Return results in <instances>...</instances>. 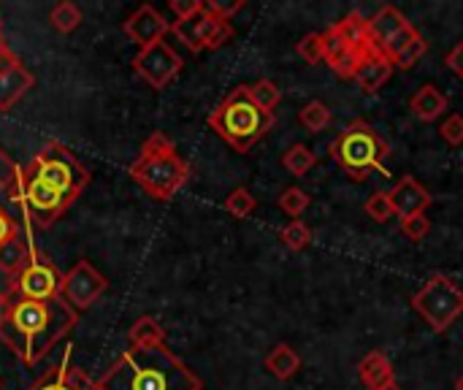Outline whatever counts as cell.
<instances>
[{"label":"cell","instance_id":"21","mask_svg":"<svg viewBox=\"0 0 463 390\" xmlns=\"http://www.w3.org/2000/svg\"><path fill=\"white\" fill-rule=\"evenodd\" d=\"M263 366H266L269 375H274L279 383H288V380H293V377L301 372V356H298L290 345L279 342V345L263 358Z\"/></svg>","mask_w":463,"mask_h":390},{"label":"cell","instance_id":"29","mask_svg":"<svg viewBox=\"0 0 463 390\" xmlns=\"http://www.w3.org/2000/svg\"><path fill=\"white\" fill-rule=\"evenodd\" d=\"M247 95H250L263 111H274V109L279 106V100H282V92H279V87H277L271 79H258V81L247 84Z\"/></svg>","mask_w":463,"mask_h":390},{"label":"cell","instance_id":"40","mask_svg":"<svg viewBox=\"0 0 463 390\" xmlns=\"http://www.w3.org/2000/svg\"><path fill=\"white\" fill-rule=\"evenodd\" d=\"M203 8H206L209 14H214V16H220V19H228V22H231V16H236V14L244 8V0H233V3H217V0H206V3H203Z\"/></svg>","mask_w":463,"mask_h":390},{"label":"cell","instance_id":"32","mask_svg":"<svg viewBox=\"0 0 463 390\" xmlns=\"http://www.w3.org/2000/svg\"><path fill=\"white\" fill-rule=\"evenodd\" d=\"M277 204H279V209L288 214V217H293V220H301V214L309 209V204H312V195L304 190V187H288V190H282V195L277 198Z\"/></svg>","mask_w":463,"mask_h":390},{"label":"cell","instance_id":"5","mask_svg":"<svg viewBox=\"0 0 463 390\" xmlns=\"http://www.w3.org/2000/svg\"><path fill=\"white\" fill-rule=\"evenodd\" d=\"M328 157L353 182H366L372 174L388 176L385 160L391 157V144L366 119H353L328 144Z\"/></svg>","mask_w":463,"mask_h":390},{"label":"cell","instance_id":"2","mask_svg":"<svg viewBox=\"0 0 463 390\" xmlns=\"http://www.w3.org/2000/svg\"><path fill=\"white\" fill-rule=\"evenodd\" d=\"M98 390H203V380L165 345L128 347L100 377Z\"/></svg>","mask_w":463,"mask_h":390},{"label":"cell","instance_id":"13","mask_svg":"<svg viewBox=\"0 0 463 390\" xmlns=\"http://www.w3.org/2000/svg\"><path fill=\"white\" fill-rule=\"evenodd\" d=\"M388 198H391V206H393V214L399 220H407V217H415V214H426V209L434 204V195L429 193V187H423L415 176H402L393 190H388Z\"/></svg>","mask_w":463,"mask_h":390},{"label":"cell","instance_id":"28","mask_svg":"<svg viewBox=\"0 0 463 390\" xmlns=\"http://www.w3.org/2000/svg\"><path fill=\"white\" fill-rule=\"evenodd\" d=\"M49 22H52V27L57 33L68 35V33H73L81 24V8L76 3H71V0H62V3H57L49 11Z\"/></svg>","mask_w":463,"mask_h":390},{"label":"cell","instance_id":"27","mask_svg":"<svg viewBox=\"0 0 463 390\" xmlns=\"http://www.w3.org/2000/svg\"><path fill=\"white\" fill-rule=\"evenodd\" d=\"M331 119H334V114H331V109H328L323 100H309V103L298 111V122H301V128L309 130V133H323V130L331 125Z\"/></svg>","mask_w":463,"mask_h":390},{"label":"cell","instance_id":"16","mask_svg":"<svg viewBox=\"0 0 463 390\" xmlns=\"http://www.w3.org/2000/svg\"><path fill=\"white\" fill-rule=\"evenodd\" d=\"M326 38V62L339 79H355V68L361 62V52L347 46L331 27L323 33Z\"/></svg>","mask_w":463,"mask_h":390},{"label":"cell","instance_id":"35","mask_svg":"<svg viewBox=\"0 0 463 390\" xmlns=\"http://www.w3.org/2000/svg\"><path fill=\"white\" fill-rule=\"evenodd\" d=\"M429 52V41L423 38V35H418L396 60H393V68H399V71H410V68H415L418 62H420V57Z\"/></svg>","mask_w":463,"mask_h":390},{"label":"cell","instance_id":"22","mask_svg":"<svg viewBox=\"0 0 463 390\" xmlns=\"http://www.w3.org/2000/svg\"><path fill=\"white\" fill-rule=\"evenodd\" d=\"M33 73L22 65L19 71H11V73H3L0 76V111H11L22 98L24 92L33 87Z\"/></svg>","mask_w":463,"mask_h":390},{"label":"cell","instance_id":"14","mask_svg":"<svg viewBox=\"0 0 463 390\" xmlns=\"http://www.w3.org/2000/svg\"><path fill=\"white\" fill-rule=\"evenodd\" d=\"M391 76H393V62L383 54V49L374 46V43L366 46V49L361 52V62H358V68H355V81H358L361 92L377 95V92L388 84Z\"/></svg>","mask_w":463,"mask_h":390},{"label":"cell","instance_id":"45","mask_svg":"<svg viewBox=\"0 0 463 390\" xmlns=\"http://www.w3.org/2000/svg\"><path fill=\"white\" fill-rule=\"evenodd\" d=\"M11 304H14V296H11L8 290H3V293H0V328H3V323L8 320Z\"/></svg>","mask_w":463,"mask_h":390},{"label":"cell","instance_id":"25","mask_svg":"<svg viewBox=\"0 0 463 390\" xmlns=\"http://www.w3.org/2000/svg\"><path fill=\"white\" fill-rule=\"evenodd\" d=\"M130 347H155V345H165V328L149 318V315H141L133 326H130Z\"/></svg>","mask_w":463,"mask_h":390},{"label":"cell","instance_id":"30","mask_svg":"<svg viewBox=\"0 0 463 390\" xmlns=\"http://www.w3.org/2000/svg\"><path fill=\"white\" fill-rule=\"evenodd\" d=\"M255 209H258V198L247 187H233L225 198V212L233 220H247Z\"/></svg>","mask_w":463,"mask_h":390},{"label":"cell","instance_id":"3","mask_svg":"<svg viewBox=\"0 0 463 390\" xmlns=\"http://www.w3.org/2000/svg\"><path fill=\"white\" fill-rule=\"evenodd\" d=\"M130 179L155 201H171L190 179V163L176 152L174 141L165 133H152L138 157L130 163Z\"/></svg>","mask_w":463,"mask_h":390},{"label":"cell","instance_id":"10","mask_svg":"<svg viewBox=\"0 0 463 390\" xmlns=\"http://www.w3.org/2000/svg\"><path fill=\"white\" fill-rule=\"evenodd\" d=\"M184 68V60L168 41H157L146 49H138L133 57V71L152 87V90H165Z\"/></svg>","mask_w":463,"mask_h":390},{"label":"cell","instance_id":"47","mask_svg":"<svg viewBox=\"0 0 463 390\" xmlns=\"http://www.w3.org/2000/svg\"><path fill=\"white\" fill-rule=\"evenodd\" d=\"M456 390H463V375L456 380Z\"/></svg>","mask_w":463,"mask_h":390},{"label":"cell","instance_id":"43","mask_svg":"<svg viewBox=\"0 0 463 390\" xmlns=\"http://www.w3.org/2000/svg\"><path fill=\"white\" fill-rule=\"evenodd\" d=\"M22 68V60L14 54V49L0 38V76L3 73H11V71H19Z\"/></svg>","mask_w":463,"mask_h":390},{"label":"cell","instance_id":"20","mask_svg":"<svg viewBox=\"0 0 463 390\" xmlns=\"http://www.w3.org/2000/svg\"><path fill=\"white\" fill-rule=\"evenodd\" d=\"M347 46L364 52L366 46H372V35H369V19L361 11H350L347 16H342L334 27H331Z\"/></svg>","mask_w":463,"mask_h":390},{"label":"cell","instance_id":"42","mask_svg":"<svg viewBox=\"0 0 463 390\" xmlns=\"http://www.w3.org/2000/svg\"><path fill=\"white\" fill-rule=\"evenodd\" d=\"M168 8L174 11L176 19H190L193 14H198L203 8V0H171Z\"/></svg>","mask_w":463,"mask_h":390},{"label":"cell","instance_id":"46","mask_svg":"<svg viewBox=\"0 0 463 390\" xmlns=\"http://www.w3.org/2000/svg\"><path fill=\"white\" fill-rule=\"evenodd\" d=\"M380 390H404L399 383H393V385H385V388H380Z\"/></svg>","mask_w":463,"mask_h":390},{"label":"cell","instance_id":"7","mask_svg":"<svg viewBox=\"0 0 463 390\" xmlns=\"http://www.w3.org/2000/svg\"><path fill=\"white\" fill-rule=\"evenodd\" d=\"M8 195L22 206L27 220L41 231L52 228L71 209V201L62 193H57L52 185H46L43 179H38L27 168H19L16 185H14V190Z\"/></svg>","mask_w":463,"mask_h":390},{"label":"cell","instance_id":"48","mask_svg":"<svg viewBox=\"0 0 463 390\" xmlns=\"http://www.w3.org/2000/svg\"><path fill=\"white\" fill-rule=\"evenodd\" d=\"M0 388H3V380H0Z\"/></svg>","mask_w":463,"mask_h":390},{"label":"cell","instance_id":"15","mask_svg":"<svg viewBox=\"0 0 463 390\" xmlns=\"http://www.w3.org/2000/svg\"><path fill=\"white\" fill-rule=\"evenodd\" d=\"M27 390H98V380L84 375V369L73 364H60L41 375Z\"/></svg>","mask_w":463,"mask_h":390},{"label":"cell","instance_id":"4","mask_svg":"<svg viewBox=\"0 0 463 390\" xmlns=\"http://www.w3.org/2000/svg\"><path fill=\"white\" fill-rule=\"evenodd\" d=\"M277 125L274 111H263L250 95L247 84L231 90L225 100L209 114V128L239 155H247Z\"/></svg>","mask_w":463,"mask_h":390},{"label":"cell","instance_id":"18","mask_svg":"<svg viewBox=\"0 0 463 390\" xmlns=\"http://www.w3.org/2000/svg\"><path fill=\"white\" fill-rule=\"evenodd\" d=\"M448 106H450V100H448V95L437 87V84H423L412 98H410V109H412V114L420 119V122H434V119H439L445 111H448Z\"/></svg>","mask_w":463,"mask_h":390},{"label":"cell","instance_id":"26","mask_svg":"<svg viewBox=\"0 0 463 390\" xmlns=\"http://www.w3.org/2000/svg\"><path fill=\"white\" fill-rule=\"evenodd\" d=\"M315 166H317V157L307 144H290L282 155V168L293 176H307Z\"/></svg>","mask_w":463,"mask_h":390},{"label":"cell","instance_id":"38","mask_svg":"<svg viewBox=\"0 0 463 390\" xmlns=\"http://www.w3.org/2000/svg\"><path fill=\"white\" fill-rule=\"evenodd\" d=\"M16 176H19V166H16V163L3 152V149H0V195L14 190Z\"/></svg>","mask_w":463,"mask_h":390},{"label":"cell","instance_id":"34","mask_svg":"<svg viewBox=\"0 0 463 390\" xmlns=\"http://www.w3.org/2000/svg\"><path fill=\"white\" fill-rule=\"evenodd\" d=\"M364 212L374 220V223H388L393 214V206H391V198L385 190H377L374 195H369V201L364 204Z\"/></svg>","mask_w":463,"mask_h":390},{"label":"cell","instance_id":"19","mask_svg":"<svg viewBox=\"0 0 463 390\" xmlns=\"http://www.w3.org/2000/svg\"><path fill=\"white\" fill-rule=\"evenodd\" d=\"M407 16L396 8V5H383L372 19H369V35L374 46H385L391 38H396L404 27H407Z\"/></svg>","mask_w":463,"mask_h":390},{"label":"cell","instance_id":"44","mask_svg":"<svg viewBox=\"0 0 463 390\" xmlns=\"http://www.w3.org/2000/svg\"><path fill=\"white\" fill-rule=\"evenodd\" d=\"M445 65L458 76V79H463V41H458L450 52H448V57H445Z\"/></svg>","mask_w":463,"mask_h":390},{"label":"cell","instance_id":"33","mask_svg":"<svg viewBox=\"0 0 463 390\" xmlns=\"http://www.w3.org/2000/svg\"><path fill=\"white\" fill-rule=\"evenodd\" d=\"M296 52L304 62L309 65H317V62H326V38L323 33H309L304 35L298 43H296Z\"/></svg>","mask_w":463,"mask_h":390},{"label":"cell","instance_id":"17","mask_svg":"<svg viewBox=\"0 0 463 390\" xmlns=\"http://www.w3.org/2000/svg\"><path fill=\"white\" fill-rule=\"evenodd\" d=\"M358 377H361V383L369 390H380L385 388V385H393L396 383L393 364H391V358L383 350H372V353H366L361 358Z\"/></svg>","mask_w":463,"mask_h":390},{"label":"cell","instance_id":"23","mask_svg":"<svg viewBox=\"0 0 463 390\" xmlns=\"http://www.w3.org/2000/svg\"><path fill=\"white\" fill-rule=\"evenodd\" d=\"M33 258H35V252L30 250L27 239L16 236V239H11V242L0 250V271L8 274V280H14L16 274H22V271L30 266Z\"/></svg>","mask_w":463,"mask_h":390},{"label":"cell","instance_id":"49","mask_svg":"<svg viewBox=\"0 0 463 390\" xmlns=\"http://www.w3.org/2000/svg\"><path fill=\"white\" fill-rule=\"evenodd\" d=\"M0 27H3V22H0Z\"/></svg>","mask_w":463,"mask_h":390},{"label":"cell","instance_id":"11","mask_svg":"<svg viewBox=\"0 0 463 390\" xmlns=\"http://www.w3.org/2000/svg\"><path fill=\"white\" fill-rule=\"evenodd\" d=\"M106 290H109V280L90 261H76L71 266V271L62 274L60 299L71 309L81 312V309H90Z\"/></svg>","mask_w":463,"mask_h":390},{"label":"cell","instance_id":"9","mask_svg":"<svg viewBox=\"0 0 463 390\" xmlns=\"http://www.w3.org/2000/svg\"><path fill=\"white\" fill-rule=\"evenodd\" d=\"M60 288H62V274L46 255H35L22 274L8 280V293L14 299H27V301L60 299Z\"/></svg>","mask_w":463,"mask_h":390},{"label":"cell","instance_id":"12","mask_svg":"<svg viewBox=\"0 0 463 390\" xmlns=\"http://www.w3.org/2000/svg\"><path fill=\"white\" fill-rule=\"evenodd\" d=\"M171 30V24L165 22V16L155 8V5H149V3H144V5H138L125 22H122V33L133 41V43H138V49H146V46H152V43H157V41H165V33Z\"/></svg>","mask_w":463,"mask_h":390},{"label":"cell","instance_id":"39","mask_svg":"<svg viewBox=\"0 0 463 390\" xmlns=\"http://www.w3.org/2000/svg\"><path fill=\"white\" fill-rule=\"evenodd\" d=\"M439 136L450 144V147H461L463 144V117L461 114H450L442 128H439Z\"/></svg>","mask_w":463,"mask_h":390},{"label":"cell","instance_id":"31","mask_svg":"<svg viewBox=\"0 0 463 390\" xmlns=\"http://www.w3.org/2000/svg\"><path fill=\"white\" fill-rule=\"evenodd\" d=\"M279 239L282 244L290 250V252H301L312 244V228L304 223V220H290L282 231H279Z\"/></svg>","mask_w":463,"mask_h":390},{"label":"cell","instance_id":"24","mask_svg":"<svg viewBox=\"0 0 463 390\" xmlns=\"http://www.w3.org/2000/svg\"><path fill=\"white\" fill-rule=\"evenodd\" d=\"M203 27H206V11L201 8L190 19H174L171 33L190 49V52H203Z\"/></svg>","mask_w":463,"mask_h":390},{"label":"cell","instance_id":"6","mask_svg":"<svg viewBox=\"0 0 463 390\" xmlns=\"http://www.w3.org/2000/svg\"><path fill=\"white\" fill-rule=\"evenodd\" d=\"M27 171H33L38 179H43L46 185H52L57 193H62L71 204L87 190L90 185V171L76 160V155L60 144V141H46L35 157L24 166Z\"/></svg>","mask_w":463,"mask_h":390},{"label":"cell","instance_id":"1","mask_svg":"<svg viewBox=\"0 0 463 390\" xmlns=\"http://www.w3.org/2000/svg\"><path fill=\"white\" fill-rule=\"evenodd\" d=\"M79 323V312L71 309L62 299L49 301H27L14 299L8 320L0 328V342L24 364L35 366L43 356L57 347L62 337L73 331Z\"/></svg>","mask_w":463,"mask_h":390},{"label":"cell","instance_id":"37","mask_svg":"<svg viewBox=\"0 0 463 390\" xmlns=\"http://www.w3.org/2000/svg\"><path fill=\"white\" fill-rule=\"evenodd\" d=\"M418 35H420V33H418L412 24H407V27H404V30H402L396 38H391V41L383 46V54H385V57L393 62V60H396V57H399V54H402V52H404V49H407V46H410V43H412Z\"/></svg>","mask_w":463,"mask_h":390},{"label":"cell","instance_id":"41","mask_svg":"<svg viewBox=\"0 0 463 390\" xmlns=\"http://www.w3.org/2000/svg\"><path fill=\"white\" fill-rule=\"evenodd\" d=\"M19 236V225H16V220L0 206V250L11 242V239H16Z\"/></svg>","mask_w":463,"mask_h":390},{"label":"cell","instance_id":"8","mask_svg":"<svg viewBox=\"0 0 463 390\" xmlns=\"http://www.w3.org/2000/svg\"><path fill=\"white\" fill-rule=\"evenodd\" d=\"M412 309L431 326L434 334H442L463 315V290L450 277L434 274L412 296Z\"/></svg>","mask_w":463,"mask_h":390},{"label":"cell","instance_id":"36","mask_svg":"<svg viewBox=\"0 0 463 390\" xmlns=\"http://www.w3.org/2000/svg\"><path fill=\"white\" fill-rule=\"evenodd\" d=\"M402 233L410 239V242H423L429 233H431V220L426 214H415V217H407L402 220Z\"/></svg>","mask_w":463,"mask_h":390}]
</instances>
